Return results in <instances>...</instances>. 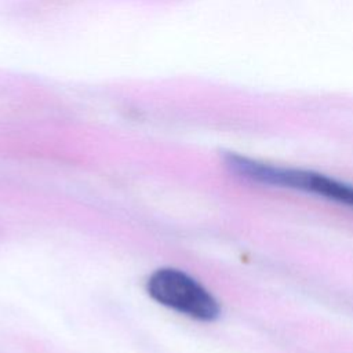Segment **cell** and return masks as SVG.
I'll use <instances>...</instances> for the list:
<instances>
[{
    "instance_id": "2",
    "label": "cell",
    "mask_w": 353,
    "mask_h": 353,
    "mask_svg": "<svg viewBox=\"0 0 353 353\" xmlns=\"http://www.w3.org/2000/svg\"><path fill=\"white\" fill-rule=\"evenodd\" d=\"M148 292L159 303L196 320L212 321L221 313L211 292L178 269L156 270L148 280Z\"/></svg>"
},
{
    "instance_id": "1",
    "label": "cell",
    "mask_w": 353,
    "mask_h": 353,
    "mask_svg": "<svg viewBox=\"0 0 353 353\" xmlns=\"http://www.w3.org/2000/svg\"><path fill=\"white\" fill-rule=\"evenodd\" d=\"M223 161L230 172L243 179L312 193L353 208V185L323 174L307 170L274 167L236 153H226Z\"/></svg>"
}]
</instances>
